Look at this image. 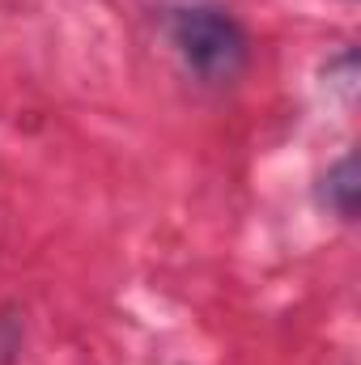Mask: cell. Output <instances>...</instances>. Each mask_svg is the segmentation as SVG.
Listing matches in <instances>:
<instances>
[{"label": "cell", "mask_w": 361, "mask_h": 365, "mask_svg": "<svg viewBox=\"0 0 361 365\" xmlns=\"http://www.w3.org/2000/svg\"><path fill=\"white\" fill-rule=\"evenodd\" d=\"M171 43L187 64V73H195L204 86H230L251 60V38L238 26V17H230L225 9H213V4L175 9Z\"/></svg>", "instance_id": "6da1fadb"}, {"label": "cell", "mask_w": 361, "mask_h": 365, "mask_svg": "<svg viewBox=\"0 0 361 365\" xmlns=\"http://www.w3.org/2000/svg\"><path fill=\"white\" fill-rule=\"evenodd\" d=\"M327 187H323V200H327V208L336 212V217H345V221H353L357 217V158L353 153H345L332 170H327Z\"/></svg>", "instance_id": "7a4b0ae2"}, {"label": "cell", "mask_w": 361, "mask_h": 365, "mask_svg": "<svg viewBox=\"0 0 361 365\" xmlns=\"http://www.w3.org/2000/svg\"><path fill=\"white\" fill-rule=\"evenodd\" d=\"M21 353V323L17 314H0V365H13Z\"/></svg>", "instance_id": "3957f363"}]
</instances>
